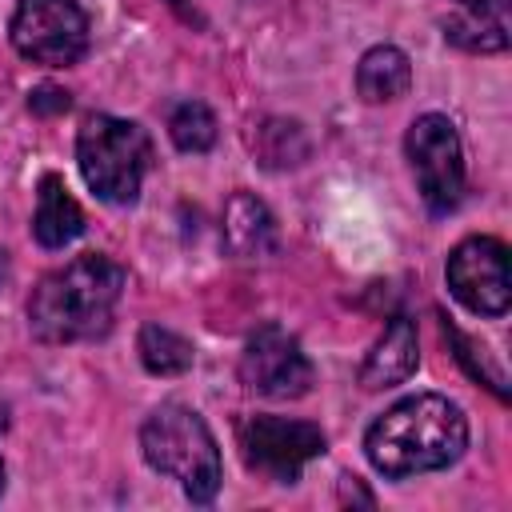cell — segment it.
Returning a JSON list of instances; mask_svg holds the SVG:
<instances>
[{
    "mask_svg": "<svg viewBox=\"0 0 512 512\" xmlns=\"http://www.w3.org/2000/svg\"><path fill=\"white\" fill-rule=\"evenodd\" d=\"M464 448H468V420L448 396L436 392H416L392 404L364 436L368 464L388 480L448 468L464 456Z\"/></svg>",
    "mask_w": 512,
    "mask_h": 512,
    "instance_id": "cell-1",
    "label": "cell"
},
{
    "mask_svg": "<svg viewBox=\"0 0 512 512\" xmlns=\"http://www.w3.org/2000/svg\"><path fill=\"white\" fill-rule=\"evenodd\" d=\"M120 296H124V268L108 256L88 252L48 272L36 284L28 300V320L32 332L48 344L96 340L112 328Z\"/></svg>",
    "mask_w": 512,
    "mask_h": 512,
    "instance_id": "cell-2",
    "label": "cell"
},
{
    "mask_svg": "<svg viewBox=\"0 0 512 512\" xmlns=\"http://www.w3.org/2000/svg\"><path fill=\"white\" fill-rule=\"evenodd\" d=\"M144 460L172 476L192 504H208L220 488V448L208 424L184 404H160L140 428Z\"/></svg>",
    "mask_w": 512,
    "mask_h": 512,
    "instance_id": "cell-3",
    "label": "cell"
},
{
    "mask_svg": "<svg viewBox=\"0 0 512 512\" xmlns=\"http://www.w3.org/2000/svg\"><path fill=\"white\" fill-rule=\"evenodd\" d=\"M76 160L84 184L108 204H132L140 196L152 144L148 132L120 116H92L76 136Z\"/></svg>",
    "mask_w": 512,
    "mask_h": 512,
    "instance_id": "cell-4",
    "label": "cell"
},
{
    "mask_svg": "<svg viewBox=\"0 0 512 512\" xmlns=\"http://www.w3.org/2000/svg\"><path fill=\"white\" fill-rule=\"evenodd\" d=\"M404 152L416 172L424 204L432 212H452L464 196V152L452 120L440 112H424L420 120H412L404 136Z\"/></svg>",
    "mask_w": 512,
    "mask_h": 512,
    "instance_id": "cell-5",
    "label": "cell"
},
{
    "mask_svg": "<svg viewBox=\"0 0 512 512\" xmlns=\"http://www.w3.org/2000/svg\"><path fill=\"white\" fill-rule=\"evenodd\" d=\"M12 44L36 64H76L88 52V16L76 0H20L12 16Z\"/></svg>",
    "mask_w": 512,
    "mask_h": 512,
    "instance_id": "cell-6",
    "label": "cell"
},
{
    "mask_svg": "<svg viewBox=\"0 0 512 512\" xmlns=\"http://www.w3.org/2000/svg\"><path fill=\"white\" fill-rule=\"evenodd\" d=\"M240 448L252 472L272 484H296L300 468L324 452V432L308 420L288 416H252L240 428Z\"/></svg>",
    "mask_w": 512,
    "mask_h": 512,
    "instance_id": "cell-7",
    "label": "cell"
},
{
    "mask_svg": "<svg viewBox=\"0 0 512 512\" xmlns=\"http://www.w3.org/2000/svg\"><path fill=\"white\" fill-rule=\"evenodd\" d=\"M448 288L476 316H504L512 304L508 248L492 236H468L448 256Z\"/></svg>",
    "mask_w": 512,
    "mask_h": 512,
    "instance_id": "cell-8",
    "label": "cell"
},
{
    "mask_svg": "<svg viewBox=\"0 0 512 512\" xmlns=\"http://www.w3.org/2000/svg\"><path fill=\"white\" fill-rule=\"evenodd\" d=\"M240 380L268 400H296L312 388V364H308V356L292 332L264 324L244 344Z\"/></svg>",
    "mask_w": 512,
    "mask_h": 512,
    "instance_id": "cell-9",
    "label": "cell"
},
{
    "mask_svg": "<svg viewBox=\"0 0 512 512\" xmlns=\"http://www.w3.org/2000/svg\"><path fill=\"white\" fill-rule=\"evenodd\" d=\"M420 364V344H416V328L404 316H392V324L384 328V336L376 340V348L368 352L364 368H360V384L368 392H384L392 384H404Z\"/></svg>",
    "mask_w": 512,
    "mask_h": 512,
    "instance_id": "cell-10",
    "label": "cell"
},
{
    "mask_svg": "<svg viewBox=\"0 0 512 512\" xmlns=\"http://www.w3.org/2000/svg\"><path fill=\"white\" fill-rule=\"evenodd\" d=\"M224 240L236 256H268L276 252V220L252 192H232L224 204Z\"/></svg>",
    "mask_w": 512,
    "mask_h": 512,
    "instance_id": "cell-11",
    "label": "cell"
},
{
    "mask_svg": "<svg viewBox=\"0 0 512 512\" xmlns=\"http://www.w3.org/2000/svg\"><path fill=\"white\" fill-rule=\"evenodd\" d=\"M84 232V212L72 200V192L64 188L60 176H44L40 180V196H36V216H32V236L44 248H64Z\"/></svg>",
    "mask_w": 512,
    "mask_h": 512,
    "instance_id": "cell-12",
    "label": "cell"
},
{
    "mask_svg": "<svg viewBox=\"0 0 512 512\" xmlns=\"http://www.w3.org/2000/svg\"><path fill=\"white\" fill-rule=\"evenodd\" d=\"M412 84V64L408 56L396 48V44H376L360 56V68H356V92L368 100V104H384V100H396L404 96Z\"/></svg>",
    "mask_w": 512,
    "mask_h": 512,
    "instance_id": "cell-13",
    "label": "cell"
},
{
    "mask_svg": "<svg viewBox=\"0 0 512 512\" xmlns=\"http://www.w3.org/2000/svg\"><path fill=\"white\" fill-rule=\"evenodd\" d=\"M444 36L464 52H500L508 48V0L468 4L464 16L444 24Z\"/></svg>",
    "mask_w": 512,
    "mask_h": 512,
    "instance_id": "cell-14",
    "label": "cell"
},
{
    "mask_svg": "<svg viewBox=\"0 0 512 512\" xmlns=\"http://www.w3.org/2000/svg\"><path fill=\"white\" fill-rule=\"evenodd\" d=\"M252 148L264 168H292L308 156V140L296 120H264L252 136Z\"/></svg>",
    "mask_w": 512,
    "mask_h": 512,
    "instance_id": "cell-15",
    "label": "cell"
},
{
    "mask_svg": "<svg viewBox=\"0 0 512 512\" xmlns=\"http://www.w3.org/2000/svg\"><path fill=\"white\" fill-rule=\"evenodd\" d=\"M140 360L148 372L156 376H180L192 368V344L184 336H176L172 328H160V324H144L140 328Z\"/></svg>",
    "mask_w": 512,
    "mask_h": 512,
    "instance_id": "cell-16",
    "label": "cell"
},
{
    "mask_svg": "<svg viewBox=\"0 0 512 512\" xmlns=\"http://www.w3.org/2000/svg\"><path fill=\"white\" fill-rule=\"evenodd\" d=\"M168 136L180 152H208L216 144V116L200 100H184L168 116Z\"/></svg>",
    "mask_w": 512,
    "mask_h": 512,
    "instance_id": "cell-17",
    "label": "cell"
},
{
    "mask_svg": "<svg viewBox=\"0 0 512 512\" xmlns=\"http://www.w3.org/2000/svg\"><path fill=\"white\" fill-rule=\"evenodd\" d=\"M68 92H60V88H36L32 96H28V108L32 112H40V116H48V112H68Z\"/></svg>",
    "mask_w": 512,
    "mask_h": 512,
    "instance_id": "cell-18",
    "label": "cell"
},
{
    "mask_svg": "<svg viewBox=\"0 0 512 512\" xmlns=\"http://www.w3.org/2000/svg\"><path fill=\"white\" fill-rule=\"evenodd\" d=\"M4 280H8V252L0 248V284H4Z\"/></svg>",
    "mask_w": 512,
    "mask_h": 512,
    "instance_id": "cell-19",
    "label": "cell"
},
{
    "mask_svg": "<svg viewBox=\"0 0 512 512\" xmlns=\"http://www.w3.org/2000/svg\"><path fill=\"white\" fill-rule=\"evenodd\" d=\"M4 424H8V408L0 404V428H4Z\"/></svg>",
    "mask_w": 512,
    "mask_h": 512,
    "instance_id": "cell-20",
    "label": "cell"
},
{
    "mask_svg": "<svg viewBox=\"0 0 512 512\" xmlns=\"http://www.w3.org/2000/svg\"><path fill=\"white\" fill-rule=\"evenodd\" d=\"M0 488H4V460H0Z\"/></svg>",
    "mask_w": 512,
    "mask_h": 512,
    "instance_id": "cell-21",
    "label": "cell"
},
{
    "mask_svg": "<svg viewBox=\"0 0 512 512\" xmlns=\"http://www.w3.org/2000/svg\"><path fill=\"white\" fill-rule=\"evenodd\" d=\"M464 4H484V0H464Z\"/></svg>",
    "mask_w": 512,
    "mask_h": 512,
    "instance_id": "cell-22",
    "label": "cell"
}]
</instances>
